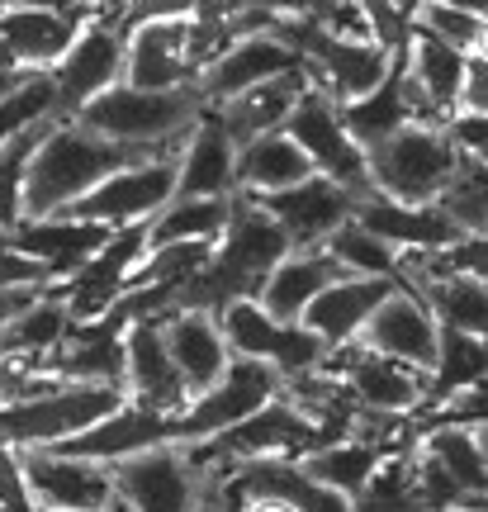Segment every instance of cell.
Segmentation results:
<instances>
[{
  "label": "cell",
  "mask_w": 488,
  "mask_h": 512,
  "mask_svg": "<svg viewBox=\"0 0 488 512\" xmlns=\"http://www.w3.org/2000/svg\"><path fill=\"white\" fill-rule=\"evenodd\" d=\"M157 152L133 143H114L100 138L91 128H81L76 119H57L48 128V138L38 143L34 162H29V181H24V219H48L62 214L67 204H76L86 190L105 181L109 171L133 162H147Z\"/></svg>",
  "instance_id": "1"
},
{
  "label": "cell",
  "mask_w": 488,
  "mask_h": 512,
  "mask_svg": "<svg viewBox=\"0 0 488 512\" xmlns=\"http://www.w3.org/2000/svg\"><path fill=\"white\" fill-rule=\"evenodd\" d=\"M204 95L199 86H176V91H143V86H109L72 114L81 128H91L100 138H114V143H133L147 147L157 157H181L185 138L195 119L204 114Z\"/></svg>",
  "instance_id": "2"
},
{
  "label": "cell",
  "mask_w": 488,
  "mask_h": 512,
  "mask_svg": "<svg viewBox=\"0 0 488 512\" xmlns=\"http://www.w3.org/2000/svg\"><path fill=\"white\" fill-rule=\"evenodd\" d=\"M365 162H370L375 195L394 204H436L460 166V152L446 138V128L403 124L384 143L365 147Z\"/></svg>",
  "instance_id": "3"
},
{
  "label": "cell",
  "mask_w": 488,
  "mask_h": 512,
  "mask_svg": "<svg viewBox=\"0 0 488 512\" xmlns=\"http://www.w3.org/2000/svg\"><path fill=\"white\" fill-rule=\"evenodd\" d=\"M124 384H62L57 394H43L34 403L0 408V437L10 446H57L124 408Z\"/></svg>",
  "instance_id": "4"
},
{
  "label": "cell",
  "mask_w": 488,
  "mask_h": 512,
  "mask_svg": "<svg viewBox=\"0 0 488 512\" xmlns=\"http://www.w3.org/2000/svg\"><path fill=\"white\" fill-rule=\"evenodd\" d=\"M176 176H181V157H147V162L119 166L76 204H67L62 214L105 223V228H133V223H147L157 209L176 200Z\"/></svg>",
  "instance_id": "5"
},
{
  "label": "cell",
  "mask_w": 488,
  "mask_h": 512,
  "mask_svg": "<svg viewBox=\"0 0 488 512\" xmlns=\"http://www.w3.org/2000/svg\"><path fill=\"white\" fill-rule=\"evenodd\" d=\"M218 328L228 337V351L233 356H247V361H266L275 366L285 380L294 375H308V370L323 366V337H313L304 323H285L275 313L261 309V299H237L218 313Z\"/></svg>",
  "instance_id": "6"
},
{
  "label": "cell",
  "mask_w": 488,
  "mask_h": 512,
  "mask_svg": "<svg viewBox=\"0 0 488 512\" xmlns=\"http://www.w3.org/2000/svg\"><path fill=\"white\" fill-rule=\"evenodd\" d=\"M280 394H285V375H280V370L266 366V361L233 356L228 370H223V380L176 413V446L218 437V432H228V427H237L242 418H252L256 408H266V403L280 399Z\"/></svg>",
  "instance_id": "7"
},
{
  "label": "cell",
  "mask_w": 488,
  "mask_h": 512,
  "mask_svg": "<svg viewBox=\"0 0 488 512\" xmlns=\"http://www.w3.org/2000/svg\"><path fill=\"white\" fill-rule=\"evenodd\" d=\"M285 133L304 147V157L313 162V171H318V176L337 181L342 190L361 195V200H370V195H375V185H370V162H365V147L346 133L342 110H337L323 91H313V86H308V91L299 95L294 114L285 119Z\"/></svg>",
  "instance_id": "8"
},
{
  "label": "cell",
  "mask_w": 488,
  "mask_h": 512,
  "mask_svg": "<svg viewBox=\"0 0 488 512\" xmlns=\"http://www.w3.org/2000/svg\"><path fill=\"white\" fill-rule=\"evenodd\" d=\"M29 508L48 512H105L114 498V475L100 460L62 456L53 446H15Z\"/></svg>",
  "instance_id": "9"
},
{
  "label": "cell",
  "mask_w": 488,
  "mask_h": 512,
  "mask_svg": "<svg viewBox=\"0 0 488 512\" xmlns=\"http://www.w3.org/2000/svg\"><path fill=\"white\" fill-rule=\"evenodd\" d=\"M318 370L337 375L342 389L351 394V403H356V408H370V413L417 418V408L427 403V375H422V370L403 366V361H389V356L361 347V342L327 351Z\"/></svg>",
  "instance_id": "10"
},
{
  "label": "cell",
  "mask_w": 488,
  "mask_h": 512,
  "mask_svg": "<svg viewBox=\"0 0 488 512\" xmlns=\"http://www.w3.org/2000/svg\"><path fill=\"white\" fill-rule=\"evenodd\" d=\"M114 494L133 512H195L209 494V479L199 475L181 446H152L138 456L109 465Z\"/></svg>",
  "instance_id": "11"
},
{
  "label": "cell",
  "mask_w": 488,
  "mask_h": 512,
  "mask_svg": "<svg viewBox=\"0 0 488 512\" xmlns=\"http://www.w3.org/2000/svg\"><path fill=\"white\" fill-rule=\"evenodd\" d=\"M143 252H147V223L114 228L109 242L81 266V271H72L67 280H57L53 290L62 294L72 323H95V318H105V313L124 299L128 275H133V266L143 261Z\"/></svg>",
  "instance_id": "12"
},
{
  "label": "cell",
  "mask_w": 488,
  "mask_h": 512,
  "mask_svg": "<svg viewBox=\"0 0 488 512\" xmlns=\"http://www.w3.org/2000/svg\"><path fill=\"white\" fill-rule=\"evenodd\" d=\"M95 24L91 10H43V5H24L0 15V67L10 72H53L76 43V34Z\"/></svg>",
  "instance_id": "13"
},
{
  "label": "cell",
  "mask_w": 488,
  "mask_h": 512,
  "mask_svg": "<svg viewBox=\"0 0 488 512\" xmlns=\"http://www.w3.org/2000/svg\"><path fill=\"white\" fill-rule=\"evenodd\" d=\"M256 204L280 223V233L290 238V252H294V247H323L342 223L356 219L361 195L342 190V185L327 181V176H308V181H299L294 190L256 195Z\"/></svg>",
  "instance_id": "14"
},
{
  "label": "cell",
  "mask_w": 488,
  "mask_h": 512,
  "mask_svg": "<svg viewBox=\"0 0 488 512\" xmlns=\"http://www.w3.org/2000/svg\"><path fill=\"white\" fill-rule=\"evenodd\" d=\"M114 228L86 219H67V214H48V219H19L10 228H0V242L24 252L29 261H38L48 271V285L67 280L72 271H81L100 247L109 242Z\"/></svg>",
  "instance_id": "15"
},
{
  "label": "cell",
  "mask_w": 488,
  "mask_h": 512,
  "mask_svg": "<svg viewBox=\"0 0 488 512\" xmlns=\"http://www.w3.org/2000/svg\"><path fill=\"white\" fill-rule=\"evenodd\" d=\"M356 342L370 347V351H380V356H389V361H403V366L432 375L441 323H436L432 309L422 304V294L408 290V285H398L380 309L370 313V323L361 328Z\"/></svg>",
  "instance_id": "16"
},
{
  "label": "cell",
  "mask_w": 488,
  "mask_h": 512,
  "mask_svg": "<svg viewBox=\"0 0 488 512\" xmlns=\"http://www.w3.org/2000/svg\"><path fill=\"white\" fill-rule=\"evenodd\" d=\"M53 86H57V110L62 119H72L81 105H91L100 91L119 86L124 81V34L114 24H86L76 43L67 48V57L57 62L53 72Z\"/></svg>",
  "instance_id": "17"
},
{
  "label": "cell",
  "mask_w": 488,
  "mask_h": 512,
  "mask_svg": "<svg viewBox=\"0 0 488 512\" xmlns=\"http://www.w3.org/2000/svg\"><path fill=\"white\" fill-rule=\"evenodd\" d=\"M124 394L128 403H143L152 413H171V418L190 403L181 370L166 347L162 318H138L124 328Z\"/></svg>",
  "instance_id": "18"
},
{
  "label": "cell",
  "mask_w": 488,
  "mask_h": 512,
  "mask_svg": "<svg viewBox=\"0 0 488 512\" xmlns=\"http://www.w3.org/2000/svg\"><path fill=\"white\" fill-rule=\"evenodd\" d=\"M294 67H304V57L294 53L290 43L271 29H256V34H242L233 38L223 53L199 72V95L209 100V105H223V100H233V95L252 91L261 81H271V76H285Z\"/></svg>",
  "instance_id": "19"
},
{
  "label": "cell",
  "mask_w": 488,
  "mask_h": 512,
  "mask_svg": "<svg viewBox=\"0 0 488 512\" xmlns=\"http://www.w3.org/2000/svg\"><path fill=\"white\" fill-rule=\"evenodd\" d=\"M152 446H176V418L171 413H152L143 403H124L109 418H100L95 427L76 432V437L57 441L53 451L81 460H100V465H119V460L152 451Z\"/></svg>",
  "instance_id": "20"
},
{
  "label": "cell",
  "mask_w": 488,
  "mask_h": 512,
  "mask_svg": "<svg viewBox=\"0 0 488 512\" xmlns=\"http://www.w3.org/2000/svg\"><path fill=\"white\" fill-rule=\"evenodd\" d=\"M124 81L143 91L195 86L190 67V19H152L124 34Z\"/></svg>",
  "instance_id": "21"
},
{
  "label": "cell",
  "mask_w": 488,
  "mask_h": 512,
  "mask_svg": "<svg viewBox=\"0 0 488 512\" xmlns=\"http://www.w3.org/2000/svg\"><path fill=\"white\" fill-rule=\"evenodd\" d=\"M394 290H398V280H389V275H342L337 285H327V290L308 304L299 323H304L313 337H323L327 351L351 347V342L361 337V328L370 323V313L380 309Z\"/></svg>",
  "instance_id": "22"
},
{
  "label": "cell",
  "mask_w": 488,
  "mask_h": 512,
  "mask_svg": "<svg viewBox=\"0 0 488 512\" xmlns=\"http://www.w3.org/2000/svg\"><path fill=\"white\" fill-rule=\"evenodd\" d=\"M157 318H162L171 361H176V370H181V380H185V394H190V399L209 394V389L223 380L228 361H233L218 318L214 313H199V309H171V313H157Z\"/></svg>",
  "instance_id": "23"
},
{
  "label": "cell",
  "mask_w": 488,
  "mask_h": 512,
  "mask_svg": "<svg viewBox=\"0 0 488 512\" xmlns=\"http://www.w3.org/2000/svg\"><path fill=\"white\" fill-rule=\"evenodd\" d=\"M356 223L380 242H389L394 252H441V247H455L460 238H470L441 204H394L384 195L361 200Z\"/></svg>",
  "instance_id": "24"
},
{
  "label": "cell",
  "mask_w": 488,
  "mask_h": 512,
  "mask_svg": "<svg viewBox=\"0 0 488 512\" xmlns=\"http://www.w3.org/2000/svg\"><path fill=\"white\" fill-rule=\"evenodd\" d=\"M342 275H351V271H346L327 247H294V252H285L271 266V275H266V285H261L256 299H261L266 313L285 318V323H299L308 304H313L327 285H337Z\"/></svg>",
  "instance_id": "25"
},
{
  "label": "cell",
  "mask_w": 488,
  "mask_h": 512,
  "mask_svg": "<svg viewBox=\"0 0 488 512\" xmlns=\"http://www.w3.org/2000/svg\"><path fill=\"white\" fill-rule=\"evenodd\" d=\"M176 195H237V143L228 138L214 105H204L181 147Z\"/></svg>",
  "instance_id": "26"
},
{
  "label": "cell",
  "mask_w": 488,
  "mask_h": 512,
  "mask_svg": "<svg viewBox=\"0 0 488 512\" xmlns=\"http://www.w3.org/2000/svg\"><path fill=\"white\" fill-rule=\"evenodd\" d=\"M465 67L470 53H460L441 38L413 29L408 34V53H403V72L413 81V91L422 95V105L432 114V124H446L460 110V86H465Z\"/></svg>",
  "instance_id": "27"
},
{
  "label": "cell",
  "mask_w": 488,
  "mask_h": 512,
  "mask_svg": "<svg viewBox=\"0 0 488 512\" xmlns=\"http://www.w3.org/2000/svg\"><path fill=\"white\" fill-rule=\"evenodd\" d=\"M304 91H308V72L304 67H294V72L271 76V81L252 86V91L223 100V105H214V110H218V119H223V128H228V138L242 147V143H252V138H261V133L285 128V119L294 114V105H299V95Z\"/></svg>",
  "instance_id": "28"
},
{
  "label": "cell",
  "mask_w": 488,
  "mask_h": 512,
  "mask_svg": "<svg viewBox=\"0 0 488 512\" xmlns=\"http://www.w3.org/2000/svg\"><path fill=\"white\" fill-rule=\"evenodd\" d=\"M318 176L313 162L304 157V147L294 143L285 128L275 133H261L252 143L237 147V190L242 195H280V190H294L299 181Z\"/></svg>",
  "instance_id": "29"
},
{
  "label": "cell",
  "mask_w": 488,
  "mask_h": 512,
  "mask_svg": "<svg viewBox=\"0 0 488 512\" xmlns=\"http://www.w3.org/2000/svg\"><path fill=\"white\" fill-rule=\"evenodd\" d=\"M67 332H72V313H67V304H62V294L53 285H43L0 328V361H29V366H38V361H48L62 347Z\"/></svg>",
  "instance_id": "30"
},
{
  "label": "cell",
  "mask_w": 488,
  "mask_h": 512,
  "mask_svg": "<svg viewBox=\"0 0 488 512\" xmlns=\"http://www.w3.org/2000/svg\"><path fill=\"white\" fill-rule=\"evenodd\" d=\"M398 285L422 294V304L432 309L441 328L488 337V280H474V275H417V280H398Z\"/></svg>",
  "instance_id": "31"
},
{
  "label": "cell",
  "mask_w": 488,
  "mask_h": 512,
  "mask_svg": "<svg viewBox=\"0 0 488 512\" xmlns=\"http://www.w3.org/2000/svg\"><path fill=\"white\" fill-rule=\"evenodd\" d=\"M233 219V195H176L147 219V247L171 242H218Z\"/></svg>",
  "instance_id": "32"
},
{
  "label": "cell",
  "mask_w": 488,
  "mask_h": 512,
  "mask_svg": "<svg viewBox=\"0 0 488 512\" xmlns=\"http://www.w3.org/2000/svg\"><path fill=\"white\" fill-rule=\"evenodd\" d=\"M488 375V337H474V332H455L441 328V342H436V366L427 375V403L417 413H432L441 403L460 399L465 389Z\"/></svg>",
  "instance_id": "33"
},
{
  "label": "cell",
  "mask_w": 488,
  "mask_h": 512,
  "mask_svg": "<svg viewBox=\"0 0 488 512\" xmlns=\"http://www.w3.org/2000/svg\"><path fill=\"white\" fill-rule=\"evenodd\" d=\"M342 110V124L346 133L356 138L361 147H375L384 143L389 133H398L403 124H413V110H408V95H403V48L394 53V67L384 76L380 86L351 105H337Z\"/></svg>",
  "instance_id": "34"
},
{
  "label": "cell",
  "mask_w": 488,
  "mask_h": 512,
  "mask_svg": "<svg viewBox=\"0 0 488 512\" xmlns=\"http://www.w3.org/2000/svg\"><path fill=\"white\" fill-rule=\"evenodd\" d=\"M394 446H384V441H365V437H342V441H327L318 451H308L299 456L304 465V475H313L318 484L327 489H337V494L356 498L370 484V475L380 470V460L389 456Z\"/></svg>",
  "instance_id": "35"
},
{
  "label": "cell",
  "mask_w": 488,
  "mask_h": 512,
  "mask_svg": "<svg viewBox=\"0 0 488 512\" xmlns=\"http://www.w3.org/2000/svg\"><path fill=\"white\" fill-rule=\"evenodd\" d=\"M417 446L455 479L460 494H488V470L484 456H479V441H474V427H465V422H427Z\"/></svg>",
  "instance_id": "36"
},
{
  "label": "cell",
  "mask_w": 488,
  "mask_h": 512,
  "mask_svg": "<svg viewBox=\"0 0 488 512\" xmlns=\"http://www.w3.org/2000/svg\"><path fill=\"white\" fill-rule=\"evenodd\" d=\"M413 446H417V441L394 446V451L380 460V470L370 475V484L351 498V503H356V512H432V508H427V498H422V489H417Z\"/></svg>",
  "instance_id": "37"
},
{
  "label": "cell",
  "mask_w": 488,
  "mask_h": 512,
  "mask_svg": "<svg viewBox=\"0 0 488 512\" xmlns=\"http://www.w3.org/2000/svg\"><path fill=\"white\" fill-rule=\"evenodd\" d=\"M62 114H48V119H38V124L19 128L10 143L0 147V228H10V223L24 219V181H29V162H34L38 143L48 138V128L57 124Z\"/></svg>",
  "instance_id": "38"
},
{
  "label": "cell",
  "mask_w": 488,
  "mask_h": 512,
  "mask_svg": "<svg viewBox=\"0 0 488 512\" xmlns=\"http://www.w3.org/2000/svg\"><path fill=\"white\" fill-rule=\"evenodd\" d=\"M436 204H441L470 238H488V166L460 157L451 185L441 190V200Z\"/></svg>",
  "instance_id": "39"
},
{
  "label": "cell",
  "mask_w": 488,
  "mask_h": 512,
  "mask_svg": "<svg viewBox=\"0 0 488 512\" xmlns=\"http://www.w3.org/2000/svg\"><path fill=\"white\" fill-rule=\"evenodd\" d=\"M48 114H62L57 110V86L48 72H29L19 86L0 95V147L15 138L19 128L38 124V119H48Z\"/></svg>",
  "instance_id": "40"
},
{
  "label": "cell",
  "mask_w": 488,
  "mask_h": 512,
  "mask_svg": "<svg viewBox=\"0 0 488 512\" xmlns=\"http://www.w3.org/2000/svg\"><path fill=\"white\" fill-rule=\"evenodd\" d=\"M323 247L337 256L351 275H389V280H398V252L389 247V242L375 238V233H365L356 219L342 223Z\"/></svg>",
  "instance_id": "41"
},
{
  "label": "cell",
  "mask_w": 488,
  "mask_h": 512,
  "mask_svg": "<svg viewBox=\"0 0 488 512\" xmlns=\"http://www.w3.org/2000/svg\"><path fill=\"white\" fill-rule=\"evenodd\" d=\"M408 24L422 29V34L441 38V43H451V48H460V53H474L479 29H484V19L470 15V10H460V5H451V0H422Z\"/></svg>",
  "instance_id": "42"
},
{
  "label": "cell",
  "mask_w": 488,
  "mask_h": 512,
  "mask_svg": "<svg viewBox=\"0 0 488 512\" xmlns=\"http://www.w3.org/2000/svg\"><path fill=\"white\" fill-rule=\"evenodd\" d=\"M441 128H446V138L455 143V152H460V157H470V162H484L488 166V114L455 110Z\"/></svg>",
  "instance_id": "43"
},
{
  "label": "cell",
  "mask_w": 488,
  "mask_h": 512,
  "mask_svg": "<svg viewBox=\"0 0 488 512\" xmlns=\"http://www.w3.org/2000/svg\"><path fill=\"white\" fill-rule=\"evenodd\" d=\"M195 5L199 0H128L119 10V19H114V29L128 34V29L152 24V19H195Z\"/></svg>",
  "instance_id": "44"
},
{
  "label": "cell",
  "mask_w": 488,
  "mask_h": 512,
  "mask_svg": "<svg viewBox=\"0 0 488 512\" xmlns=\"http://www.w3.org/2000/svg\"><path fill=\"white\" fill-rule=\"evenodd\" d=\"M460 110L488 114V62H484V57H470V67H465V86H460Z\"/></svg>",
  "instance_id": "45"
},
{
  "label": "cell",
  "mask_w": 488,
  "mask_h": 512,
  "mask_svg": "<svg viewBox=\"0 0 488 512\" xmlns=\"http://www.w3.org/2000/svg\"><path fill=\"white\" fill-rule=\"evenodd\" d=\"M38 290H43V285H29V290H0V328H5V323H10L24 304H29Z\"/></svg>",
  "instance_id": "46"
},
{
  "label": "cell",
  "mask_w": 488,
  "mask_h": 512,
  "mask_svg": "<svg viewBox=\"0 0 488 512\" xmlns=\"http://www.w3.org/2000/svg\"><path fill=\"white\" fill-rule=\"evenodd\" d=\"M474 441H479V456H484V470H488V422H474Z\"/></svg>",
  "instance_id": "47"
},
{
  "label": "cell",
  "mask_w": 488,
  "mask_h": 512,
  "mask_svg": "<svg viewBox=\"0 0 488 512\" xmlns=\"http://www.w3.org/2000/svg\"><path fill=\"white\" fill-rule=\"evenodd\" d=\"M451 5H460V10H470V15L488 19V0H451Z\"/></svg>",
  "instance_id": "48"
},
{
  "label": "cell",
  "mask_w": 488,
  "mask_h": 512,
  "mask_svg": "<svg viewBox=\"0 0 488 512\" xmlns=\"http://www.w3.org/2000/svg\"><path fill=\"white\" fill-rule=\"evenodd\" d=\"M470 57H484V62H488V19H484V29H479V43H474Z\"/></svg>",
  "instance_id": "49"
},
{
  "label": "cell",
  "mask_w": 488,
  "mask_h": 512,
  "mask_svg": "<svg viewBox=\"0 0 488 512\" xmlns=\"http://www.w3.org/2000/svg\"><path fill=\"white\" fill-rule=\"evenodd\" d=\"M19 0H0V15H5V10H15Z\"/></svg>",
  "instance_id": "50"
},
{
  "label": "cell",
  "mask_w": 488,
  "mask_h": 512,
  "mask_svg": "<svg viewBox=\"0 0 488 512\" xmlns=\"http://www.w3.org/2000/svg\"><path fill=\"white\" fill-rule=\"evenodd\" d=\"M0 512H10V508H0Z\"/></svg>",
  "instance_id": "51"
}]
</instances>
